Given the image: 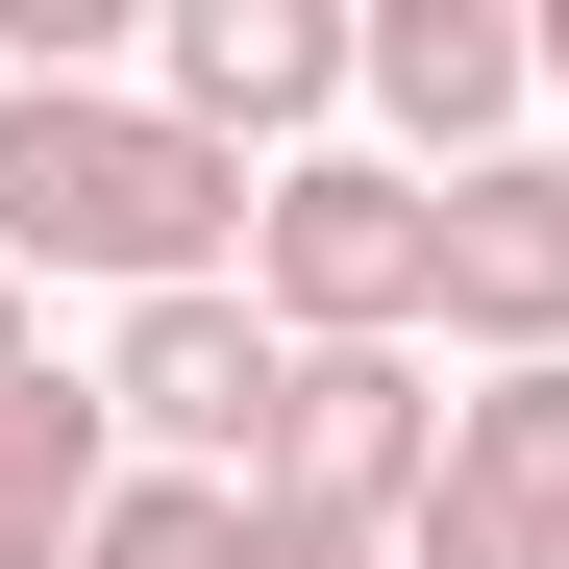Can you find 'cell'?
<instances>
[{
  "label": "cell",
  "instance_id": "6da1fadb",
  "mask_svg": "<svg viewBox=\"0 0 569 569\" xmlns=\"http://www.w3.org/2000/svg\"><path fill=\"white\" fill-rule=\"evenodd\" d=\"M272 173L199 149L149 74H0V272H100V298H223Z\"/></svg>",
  "mask_w": 569,
  "mask_h": 569
},
{
  "label": "cell",
  "instance_id": "7a4b0ae2",
  "mask_svg": "<svg viewBox=\"0 0 569 569\" xmlns=\"http://www.w3.org/2000/svg\"><path fill=\"white\" fill-rule=\"evenodd\" d=\"M248 298H272V347H421V322H446V173L298 149L272 223H248Z\"/></svg>",
  "mask_w": 569,
  "mask_h": 569
},
{
  "label": "cell",
  "instance_id": "3957f363",
  "mask_svg": "<svg viewBox=\"0 0 569 569\" xmlns=\"http://www.w3.org/2000/svg\"><path fill=\"white\" fill-rule=\"evenodd\" d=\"M421 470H446L421 347H298V371H272V446H248V520L272 545H397Z\"/></svg>",
  "mask_w": 569,
  "mask_h": 569
},
{
  "label": "cell",
  "instance_id": "277c9868",
  "mask_svg": "<svg viewBox=\"0 0 569 569\" xmlns=\"http://www.w3.org/2000/svg\"><path fill=\"white\" fill-rule=\"evenodd\" d=\"M272 371H298V347H272V298H248V272H223V298H124L100 421H124L149 470H248V446H272Z\"/></svg>",
  "mask_w": 569,
  "mask_h": 569
},
{
  "label": "cell",
  "instance_id": "5b68a950",
  "mask_svg": "<svg viewBox=\"0 0 569 569\" xmlns=\"http://www.w3.org/2000/svg\"><path fill=\"white\" fill-rule=\"evenodd\" d=\"M149 100L199 149H272V173H298V124L371 100V26H322V0H173V26H149Z\"/></svg>",
  "mask_w": 569,
  "mask_h": 569
},
{
  "label": "cell",
  "instance_id": "8992f818",
  "mask_svg": "<svg viewBox=\"0 0 569 569\" xmlns=\"http://www.w3.org/2000/svg\"><path fill=\"white\" fill-rule=\"evenodd\" d=\"M397 569H569V371H496V397H446V470Z\"/></svg>",
  "mask_w": 569,
  "mask_h": 569
},
{
  "label": "cell",
  "instance_id": "52a82bcc",
  "mask_svg": "<svg viewBox=\"0 0 569 569\" xmlns=\"http://www.w3.org/2000/svg\"><path fill=\"white\" fill-rule=\"evenodd\" d=\"M545 100V0H371V124L397 173H496Z\"/></svg>",
  "mask_w": 569,
  "mask_h": 569
},
{
  "label": "cell",
  "instance_id": "ba28073f",
  "mask_svg": "<svg viewBox=\"0 0 569 569\" xmlns=\"http://www.w3.org/2000/svg\"><path fill=\"white\" fill-rule=\"evenodd\" d=\"M446 347H496V371H569V149H496V173H446Z\"/></svg>",
  "mask_w": 569,
  "mask_h": 569
},
{
  "label": "cell",
  "instance_id": "9c48e42d",
  "mask_svg": "<svg viewBox=\"0 0 569 569\" xmlns=\"http://www.w3.org/2000/svg\"><path fill=\"white\" fill-rule=\"evenodd\" d=\"M124 496V421H100V371H26L0 397V569H74Z\"/></svg>",
  "mask_w": 569,
  "mask_h": 569
},
{
  "label": "cell",
  "instance_id": "30bf717a",
  "mask_svg": "<svg viewBox=\"0 0 569 569\" xmlns=\"http://www.w3.org/2000/svg\"><path fill=\"white\" fill-rule=\"evenodd\" d=\"M74 569H272V520H248V470H124Z\"/></svg>",
  "mask_w": 569,
  "mask_h": 569
},
{
  "label": "cell",
  "instance_id": "8fae6325",
  "mask_svg": "<svg viewBox=\"0 0 569 569\" xmlns=\"http://www.w3.org/2000/svg\"><path fill=\"white\" fill-rule=\"evenodd\" d=\"M26 371H50V347H26V272H0V397H26Z\"/></svg>",
  "mask_w": 569,
  "mask_h": 569
},
{
  "label": "cell",
  "instance_id": "7c38bea8",
  "mask_svg": "<svg viewBox=\"0 0 569 569\" xmlns=\"http://www.w3.org/2000/svg\"><path fill=\"white\" fill-rule=\"evenodd\" d=\"M272 569H397V545H272Z\"/></svg>",
  "mask_w": 569,
  "mask_h": 569
}]
</instances>
